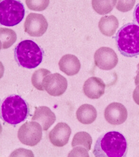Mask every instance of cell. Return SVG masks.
<instances>
[{
  "mask_svg": "<svg viewBox=\"0 0 139 157\" xmlns=\"http://www.w3.org/2000/svg\"><path fill=\"white\" fill-rule=\"evenodd\" d=\"M127 151L125 137L119 132L111 131L98 138L93 153L97 157H125Z\"/></svg>",
  "mask_w": 139,
  "mask_h": 157,
  "instance_id": "6da1fadb",
  "label": "cell"
},
{
  "mask_svg": "<svg viewBox=\"0 0 139 157\" xmlns=\"http://www.w3.org/2000/svg\"><path fill=\"white\" fill-rule=\"evenodd\" d=\"M30 113L28 103L20 96L12 95L3 100L1 107L2 120L12 125L24 121Z\"/></svg>",
  "mask_w": 139,
  "mask_h": 157,
  "instance_id": "7a4b0ae2",
  "label": "cell"
},
{
  "mask_svg": "<svg viewBox=\"0 0 139 157\" xmlns=\"http://www.w3.org/2000/svg\"><path fill=\"white\" fill-rule=\"evenodd\" d=\"M117 48L125 57H133L139 55V26L129 23L121 28L116 35Z\"/></svg>",
  "mask_w": 139,
  "mask_h": 157,
  "instance_id": "3957f363",
  "label": "cell"
},
{
  "mask_svg": "<svg viewBox=\"0 0 139 157\" xmlns=\"http://www.w3.org/2000/svg\"><path fill=\"white\" fill-rule=\"evenodd\" d=\"M15 58L20 66L27 69L38 67L42 63L43 52L39 46L31 40L21 41L14 51Z\"/></svg>",
  "mask_w": 139,
  "mask_h": 157,
  "instance_id": "277c9868",
  "label": "cell"
},
{
  "mask_svg": "<svg viewBox=\"0 0 139 157\" xmlns=\"http://www.w3.org/2000/svg\"><path fill=\"white\" fill-rule=\"evenodd\" d=\"M24 15V7L20 1L5 0L0 3V22L2 25H16L21 21Z\"/></svg>",
  "mask_w": 139,
  "mask_h": 157,
  "instance_id": "5b68a950",
  "label": "cell"
},
{
  "mask_svg": "<svg viewBox=\"0 0 139 157\" xmlns=\"http://www.w3.org/2000/svg\"><path fill=\"white\" fill-rule=\"evenodd\" d=\"M42 128L36 121L27 122L19 129L18 137L21 144L33 147L40 142L42 136Z\"/></svg>",
  "mask_w": 139,
  "mask_h": 157,
  "instance_id": "8992f818",
  "label": "cell"
},
{
  "mask_svg": "<svg viewBox=\"0 0 139 157\" xmlns=\"http://www.w3.org/2000/svg\"><path fill=\"white\" fill-rule=\"evenodd\" d=\"M24 27L25 32L29 35L39 37L47 31L48 22L41 14L31 13L26 17Z\"/></svg>",
  "mask_w": 139,
  "mask_h": 157,
  "instance_id": "52a82bcc",
  "label": "cell"
},
{
  "mask_svg": "<svg viewBox=\"0 0 139 157\" xmlns=\"http://www.w3.org/2000/svg\"><path fill=\"white\" fill-rule=\"evenodd\" d=\"M96 65L103 70L108 71L114 69L117 65L118 58L113 49L102 47L98 49L94 55Z\"/></svg>",
  "mask_w": 139,
  "mask_h": 157,
  "instance_id": "ba28073f",
  "label": "cell"
},
{
  "mask_svg": "<svg viewBox=\"0 0 139 157\" xmlns=\"http://www.w3.org/2000/svg\"><path fill=\"white\" fill-rule=\"evenodd\" d=\"M43 86L45 90L50 95L60 96L67 90L68 82L66 78L60 73H53L45 78Z\"/></svg>",
  "mask_w": 139,
  "mask_h": 157,
  "instance_id": "9c48e42d",
  "label": "cell"
},
{
  "mask_svg": "<svg viewBox=\"0 0 139 157\" xmlns=\"http://www.w3.org/2000/svg\"><path fill=\"white\" fill-rule=\"evenodd\" d=\"M104 116L106 121L110 124L119 125L126 121L127 110L122 103L113 102L106 107Z\"/></svg>",
  "mask_w": 139,
  "mask_h": 157,
  "instance_id": "30bf717a",
  "label": "cell"
},
{
  "mask_svg": "<svg viewBox=\"0 0 139 157\" xmlns=\"http://www.w3.org/2000/svg\"><path fill=\"white\" fill-rule=\"evenodd\" d=\"M71 134L70 127L64 122L57 123L49 133V139L55 146L62 147L66 145Z\"/></svg>",
  "mask_w": 139,
  "mask_h": 157,
  "instance_id": "8fae6325",
  "label": "cell"
},
{
  "mask_svg": "<svg viewBox=\"0 0 139 157\" xmlns=\"http://www.w3.org/2000/svg\"><path fill=\"white\" fill-rule=\"evenodd\" d=\"M105 88V84L101 78L91 77L84 83L83 91L88 98L98 99L104 94Z\"/></svg>",
  "mask_w": 139,
  "mask_h": 157,
  "instance_id": "7c38bea8",
  "label": "cell"
},
{
  "mask_svg": "<svg viewBox=\"0 0 139 157\" xmlns=\"http://www.w3.org/2000/svg\"><path fill=\"white\" fill-rule=\"evenodd\" d=\"M56 120L54 113L46 106H39L36 108L31 121L38 122L43 131H47Z\"/></svg>",
  "mask_w": 139,
  "mask_h": 157,
  "instance_id": "4fadbf2b",
  "label": "cell"
},
{
  "mask_svg": "<svg viewBox=\"0 0 139 157\" xmlns=\"http://www.w3.org/2000/svg\"><path fill=\"white\" fill-rule=\"evenodd\" d=\"M59 66L61 71L68 76H73L79 73L81 63L77 57L72 54H66L60 59Z\"/></svg>",
  "mask_w": 139,
  "mask_h": 157,
  "instance_id": "5bb4252c",
  "label": "cell"
},
{
  "mask_svg": "<svg viewBox=\"0 0 139 157\" xmlns=\"http://www.w3.org/2000/svg\"><path fill=\"white\" fill-rule=\"evenodd\" d=\"M77 119L83 124H90L97 116V109L92 105L85 104L80 106L76 113Z\"/></svg>",
  "mask_w": 139,
  "mask_h": 157,
  "instance_id": "9a60e30c",
  "label": "cell"
},
{
  "mask_svg": "<svg viewBox=\"0 0 139 157\" xmlns=\"http://www.w3.org/2000/svg\"><path fill=\"white\" fill-rule=\"evenodd\" d=\"M119 21L114 15L105 16L100 20L98 27L101 33L105 36L111 37L115 33L119 27Z\"/></svg>",
  "mask_w": 139,
  "mask_h": 157,
  "instance_id": "2e32d148",
  "label": "cell"
},
{
  "mask_svg": "<svg viewBox=\"0 0 139 157\" xmlns=\"http://www.w3.org/2000/svg\"><path fill=\"white\" fill-rule=\"evenodd\" d=\"M92 144V138L88 133L85 132H79L73 138L72 147H84L88 151H90Z\"/></svg>",
  "mask_w": 139,
  "mask_h": 157,
  "instance_id": "e0dca14e",
  "label": "cell"
},
{
  "mask_svg": "<svg viewBox=\"0 0 139 157\" xmlns=\"http://www.w3.org/2000/svg\"><path fill=\"white\" fill-rule=\"evenodd\" d=\"M1 49L10 48L16 42L17 35L13 30L5 28H0Z\"/></svg>",
  "mask_w": 139,
  "mask_h": 157,
  "instance_id": "ac0fdd59",
  "label": "cell"
},
{
  "mask_svg": "<svg viewBox=\"0 0 139 157\" xmlns=\"http://www.w3.org/2000/svg\"><path fill=\"white\" fill-rule=\"evenodd\" d=\"M93 8L97 13L104 15L110 13L115 6L117 1H96L92 2Z\"/></svg>",
  "mask_w": 139,
  "mask_h": 157,
  "instance_id": "d6986e66",
  "label": "cell"
},
{
  "mask_svg": "<svg viewBox=\"0 0 139 157\" xmlns=\"http://www.w3.org/2000/svg\"><path fill=\"white\" fill-rule=\"evenodd\" d=\"M51 73L47 69H39L33 73L31 77V82L35 88L39 90H44L43 82L45 78Z\"/></svg>",
  "mask_w": 139,
  "mask_h": 157,
  "instance_id": "ffe728a7",
  "label": "cell"
},
{
  "mask_svg": "<svg viewBox=\"0 0 139 157\" xmlns=\"http://www.w3.org/2000/svg\"><path fill=\"white\" fill-rule=\"evenodd\" d=\"M25 2L28 8L35 11H44L49 4L48 0H26Z\"/></svg>",
  "mask_w": 139,
  "mask_h": 157,
  "instance_id": "44dd1931",
  "label": "cell"
},
{
  "mask_svg": "<svg viewBox=\"0 0 139 157\" xmlns=\"http://www.w3.org/2000/svg\"><path fill=\"white\" fill-rule=\"evenodd\" d=\"M135 2V1H119L116 8L121 12H128L133 9Z\"/></svg>",
  "mask_w": 139,
  "mask_h": 157,
  "instance_id": "7402d4cb",
  "label": "cell"
},
{
  "mask_svg": "<svg viewBox=\"0 0 139 157\" xmlns=\"http://www.w3.org/2000/svg\"><path fill=\"white\" fill-rule=\"evenodd\" d=\"M88 151L84 147H75L73 150L68 154V157L74 156H81V157H89Z\"/></svg>",
  "mask_w": 139,
  "mask_h": 157,
  "instance_id": "603a6c76",
  "label": "cell"
},
{
  "mask_svg": "<svg viewBox=\"0 0 139 157\" xmlns=\"http://www.w3.org/2000/svg\"><path fill=\"white\" fill-rule=\"evenodd\" d=\"M133 99L135 103L139 105V84L137 85L133 92Z\"/></svg>",
  "mask_w": 139,
  "mask_h": 157,
  "instance_id": "cb8c5ba5",
  "label": "cell"
},
{
  "mask_svg": "<svg viewBox=\"0 0 139 157\" xmlns=\"http://www.w3.org/2000/svg\"><path fill=\"white\" fill-rule=\"evenodd\" d=\"M134 20L139 25V3L136 5L134 12Z\"/></svg>",
  "mask_w": 139,
  "mask_h": 157,
  "instance_id": "d4e9b609",
  "label": "cell"
},
{
  "mask_svg": "<svg viewBox=\"0 0 139 157\" xmlns=\"http://www.w3.org/2000/svg\"><path fill=\"white\" fill-rule=\"evenodd\" d=\"M137 72V75L135 78V84L136 85H138L139 84V71H136Z\"/></svg>",
  "mask_w": 139,
  "mask_h": 157,
  "instance_id": "484cf974",
  "label": "cell"
},
{
  "mask_svg": "<svg viewBox=\"0 0 139 157\" xmlns=\"http://www.w3.org/2000/svg\"><path fill=\"white\" fill-rule=\"evenodd\" d=\"M139 71V63L138 64V65H137V71Z\"/></svg>",
  "mask_w": 139,
  "mask_h": 157,
  "instance_id": "4316f807",
  "label": "cell"
}]
</instances>
